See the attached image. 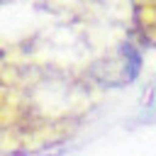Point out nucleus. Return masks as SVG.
Instances as JSON below:
<instances>
[]
</instances>
